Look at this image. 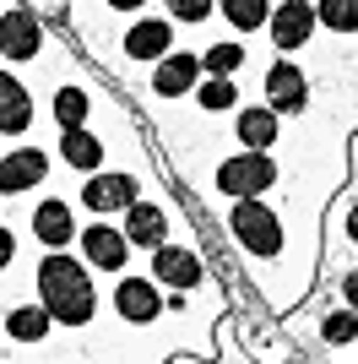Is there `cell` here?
Segmentation results:
<instances>
[{"instance_id":"cell-1","label":"cell","mask_w":358,"mask_h":364,"mask_svg":"<svg viewBox=\"0 0 358 364\" xmlns=\"http://www.w3.org/2000/svg\"><path fill=\"white\" fill-rule=\"evenodd\" d=\"M38 299H44V310L60 321V326H87L92 310H98V294H92V283H87V267L71 261L65 250H49V256L38 261Z\"/></svg>"},{"instance_id":"cell-2","label":"cell","mask_w":358,"mask_h":364,"mask_svg":"<svg viewBox=\"0 0 358 364\" xmlns=\"http://www.w3.org/2000/svg\"><path fill=\"white\" fill-rule=\"evenodd\" d=\"M271 185H277V164H271L266 152H234V158L217 164V191L234 196V201H255Z\"/></svg>"},{"instance_id":"cell-3","label":"cell","mask_w":358,"mask_h":364,"mask_svg":"<svg viewBox=\"0 0 358 364\" xmlns=\"http://www.w3.org/2000/svg\"><path fill=\"white\" fill-rule=\"evenodd\" d=\"M234 240L250 250V256H277L283 250V223L271 207L261 201H234Z\"/></svg>"},{"instance_id":"cell-4","label":"cell","mask_w":358,"mask_h":364,"mask_svg":"<svg viewBox=\"0 0 358 364\" xmlns=\"http://www.w3.org/2000/svg\"><path fill=\"white\" fill-rule=\"evenodd\" d=\"M315 28H320V11L304 6V0H283V6L271 11V44L283 49V55L288 49H304Z\"/></svg>"},{"instance_id":"cell-5","label":"cell","mask_w":358,"mask_h":364,"mask_svg":"<svg viewBox=\"0 0 358 364\" xmlns=\"http://www.w3.org/2000/svg\"><path fill=\"white\" fill-rule=\"evenodd\" d=\"M152 277L168 283V289H201V283H207V267H201V256L185 250V245H163V250H152Z\"/></svg>"},{"instance_id":"cell-6","label":"cell","mask_w":358,"mask_h":364,"mask_svg":"<svg viewBox=\"0 0 358 364\" xmlns=\"http://www.w3.org/2000/svg\"><path fill=\"white\" fill-rule=\"evenodd\" d=\"M114 310H119V321H131V326L158 321V310H163V299H158V277H125V283L114 289Z\"/></svg>"},{"instance_id":"cell-7","label":"cell","mask_w":358,"mask_h":364,"mask_svg":"<svg viewBox=\"0 0 358 364\" xmlns=\"http://www.w3.org/2000/svg\"><path fill=\"white\" fill-rule=\"evenodd\" d=\"M33 240H44L49 250H65L71 240H82V234H76V213H71V201H60V196L38 201V213H33Z\"/></svg>"},{"instance_id":"cell-8","label":"cell","mask_w":358,"mask_h":364,"mask_svg":"<svg viewBox=\"0 0 358 364\" xmlns=\"http://www.w3.org/2000/svg\"><path fill=\"white\" fill-rule=\"evenodd\" d=\"M44 174H49V158L38 147H11L0 158V191H6V196H22V191L38 185Z\"/></svg>"},{"instance_id":"cell-9","label":"cell","mask_w":358,"mask_h":364,"mask_svg":"<svg viewBox=\"0 0 358 364\" xmlns=\"http://www.w3.org/2000/svg\"><path fill=\"white\" fill-rule=\"evenodd\" d=\"M82 256H87L92 267H104V272H119L125 256H131V240H125V228H114V223H92L87 234H82Z\"/></svg>"},{"instance_id":"cell-10","label":"cell","mask_w":358,"mask_h":364,"mask_svg":"<svg viewBox=\"0 0 358 364\" xmlns=\"http://www.w3.org/2000/svg\"><path fill=\"white\" fill-rule=\"evenodd\" d=\"M310 104V82L298 65H271L266 71V109L277 114H298V109Z\"/></svg>"},{"instance_id":"cell-11","label":"cell","mask_w":358,"mask_h":364,"mask_svg":"<svg viewBox=\"0 0 358 364\" xmlns=\"http://www.w3.org/2000/svg\"><path fill=\"white\" fill-rule=\"evenodd\" d=\"M0 55L6 60H28V55H38V16L22 11V6H11L6 11V22H0Z\"/></svg>"},{"instance_id":"cell-12","label":"cell","mask_w":358,"mask_h":364,"mask_svg":"<svg viewBox=\"0 0 358 364\" xmlns=\"http://www.w3.org/2000/svg\"><path fill=\"white\" fill-rule=\"evenodd\" d=\"M82 201H87L92 213H131L136 207V180L131 174H92L87 180V191H82Z\"/></svg>"},{"instance_id":"cell-13","label":"cell","mask_w":358,"mask_h":364,"mask_svg":"<svg viewBox=\"0 0 358 364\" xmlns=\"http://www.w3.org/2000/svg\"><path fill=\"white\" fill-rule=\"evenodd\" d=\"M125 55H131V60H168V55H174V28L158 22V16L136 22V28L125 33Z\"/></svg>"},{"instance_id":"cell-14","label":"cell","mask_w":358,"mask_h":364,"mask_svg":"<svg viewBox=\"0 0 358 364\" xmlns=\"http://www.w3.org/2000/svg\"><path fill=\"white\" fill-rule=\"evenodd\" d=\"M201 71H207V65L195 60V55H168V60H158V71H152V87H158V98H179V92H190L195 82H201Z\"/></svg>"},{"instance_id":"cell-15","label":"cell","mask_w":358,"mask_h":364,"mask_svg":"<svg viewBox=\"0 0 358 364\" xmlns=\"http://www.w3.org/2000/svg\"><path fill=\"white\" fill-rule=\"evenodd\" d=\"M168 234V218H163V207L158 201H136L131 213H125V240L131 245H141V250H163V240Z\"/></svg>"},{"instance_id":"cell-16","label":"cell","mask_w":358,"mask_h":364,"mask_svg":"<svg viewBox=\"0 0 358 364\" xmlns=\"http://www.w3.org/2000/svg\"><path fill=\"white\" fill-rule=\"evenodd\" d=\"M277 109H239V141H244V152H266L271 141H277Z\"/></svg>"},{"instance_id":"cell-17","label":"cell","mask_w":358,"mask_h":364,"mask_svg":"<svg viewBox=\"0 0 358 364\" xmlns=\"http://www.w3.org/2000/svg\"><path fill=\"white\" fill-rule=\"evenodd\" d=\"M60 158H65V168H98L104 164V141L92 136L87 125L82 131H60Z\"/></svg>"},{"instance_id":"cell-18","label":"cell","mask_w":358,"mask_h":364,"mask_svg":"<svg viewBox=\"0 0 358 364\" xmlns=\"http://www.w3.org/2000/svg\"><path fill=\"white\" fill-rule=\"evenodd\" d=\"M49 310L44 304H16L11 316H6V332H11V343H38V337L49 332Z\"/></svg>"},{"instance_id":"cell-19","label":"cell","mask_w":358,"mask_h":364,"mask_svg":"<svg viewBox=\"0 0 358 364\" xmlns=\"http://www.w3.org/2000/svg\"><path fill=\"white\" fill-rule=\"evenodd\" d=\"M0 98H6V120H0V125H6V136H16V131L28 125V114H33V98L22 92V82H16L11 71L0 76Z\"/></svg>"},{"instance_id":"cell-20","label":"cell","mask_w":358,"mask_h":364,"mask_svg":"<svg viewBox=\"0 0 358 364\" xmlns=\"http://www.w3.org/2000/svg\"><path fill=\"white\" fill-rule=\"evenodd\" d=\"M217 6H223L228 28H239V33H255V28H261V22L271 16L266 0H217Z\"/></svg>"},{"instance_id":"cell-21","label":"cell","mask_w":358,"mask_h":364,"mask_svg":"<svg viewBox=\"0 0 358 364\" xmlns=\"http://www.w3.org/2000/svg\"><path fill=\"white\" fill-rule=\"evenodd\" d=\"M55 120H60V131H82V120H87V92L60 87L55 92Z\"/></svg>"},{"instance_id":"cell-22","label":"cell","mask_w":358,"mask_h":364,"mask_svg":"<svg viewBox=\"0 0 358 364\" xmlns=\"http://www.w3.org/2000/svg\"><path fill=\"white\" fill-rule=\"evenodd\" d=\"M320 28L331 33H358V0H320Z\"/></svg>"},{"instance_id":"cell-23","label":"cell","mask_w":358,"mask_h":364,"mask_svg":"<svg viewBox=\"0 0 358 364\" xmlns=\"http://www.w3.org/2000/svg\"><path fill=\"white\" fill-rule=\"evenodd\" d=\"M239 104V87H234V76H212V82H201V109L207 114H223V109Z\"/></svg>"},{"instance_id":"cell-24","label":"cell","mask_w":358,"mask_h":364,"mask_svg":"<svg viewBox=\"0 0 358 364\" xmlns=\"http://www.w3.org/2000/svg\"><path fill=\"white\" fill-rule=\"evenodd\" d=\"M201 65H207L212 76H234L239 65H244V49L239 44H212L207 55H201Z\"/></svg>"},{"instance_id":"cell-25","label":"cell","mask_w":358,"mask_h":364,"mask_svg":"<svg viewBox=\"0 0 358 364\" xmlns=\"http://www.w3.org/2000/svg\"><path fill=\"white\" fill-rule=\"evenodd\" d=\"M320 337H326V343H353L358 337V310H331V316L320 321Z\"/></svg>"},{"instance_id":"cell-26","label":"cell","mask_w":358,"mask_h":364,"mask_svg":"<svg viewBox=\"0 0 358 364\" xmlns=\"http://www.w3.org/2000/svg\"><path fill=\"white\" fill-rule=\"evenodd\" d=\"M212 6H217V0H168V16H174V22H190V28H201V22L212 16Z\"/></svg>"},{"instance_id":"cell-27","label":"cell","mask_w":358,"mask_h":364,"mask_svg":"<svg viewBox=\"0 0 358 364\" xmlns=\"http://www.w3.org/2000/svg\"><path fill=\"white\" fill-rule=\"evenodd\" d=\"M342 294H347V304L358 310V272H347V277H342Z\"/></svg>"},{"instance_id":"cell-28","label":"cell","mask_w":358,"mask_h":364,"mask_svg":"<svg viewBox=\"0 0 358 364\" xmlns=\"http://www.w3.org/2000/svg\"><path fill=\"white\" fill-rule=\"evenodd\" d=\"M347 245H358V201H353V213H347Z\"/></svg>"},{"instance_id":"cell-29","label":"cell","mask_w":358,"mask_h":364,"mask_svg":"<svg viewBox=\"0 0 358 364\" xmlns=\"http://www.w3.org/2000/svg\"><path fill=\"white\" fill-rule=\"evenodd\" d=\"M114 11H136V6H147V0H109Z\"/></svg>"}]
</instances>
